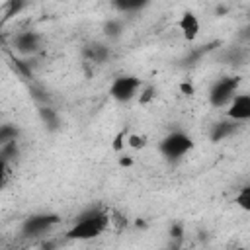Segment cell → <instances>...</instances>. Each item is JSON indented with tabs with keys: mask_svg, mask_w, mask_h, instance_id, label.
<instances>
[{
	"mask_svg": "<svg viewBox=\"0 0 250 250\" xmlns=\"http://www.w3.org/2000/svg\"><path fill=\"white\" fill-rule=\"evenodd\" d=\"M104 31H105L107 37H119L121 31H123V25H121V21L111 20V21H107V23L104 25Z\"/></svg>",
	"mask_w": 250,
	"mask_h": 250,
	"instance_id": "obj_17",
	"label": "cell"
},
{
	"mask_svg": "<svg viewBox=\"0 0 250 250\" xmlns=\"http://www.w3.org/2000/svg\"><path fill=\"white\" fill-rule=\"evenodd\" d=\"M236 203H238L244 211H250V188H248V186H244V188L238 191V195H236Z\"/></svg>",
	"mask_w": 250,
	"mask_h": 250,
	"instance_id": "obj_18",
	"label": "cell"
},
{
	"mask_svg": "<svg viewBox=\"0 0 250 250\" xmlns=\"http://www.w3.org/2000/svg\"><path fill=\"white\" fill-rule=\"evenodd\" d=\"M133 164V158L131 156H121L119 158V166H131Z\"/></svg>",
	"mask_w": 250,
	"mask_h": 250,
	"instance_id": "obj_25",
	"label": "cell"
},
{
	"mask_svg": "<svg viewBox=\"0 0 250 250\" xmlns=\"http://www.w3.org/2000/svg\"><path fill=\"white\" fill-rule=\"evenodd\" d=\"M178 27L184 35L186 41H195L197 35H199V18L193 14V12H184L182 18L178 20Z\"/></svg>",
	"mask_w": 250,
	"mask_h": 250,
	"instance_id": "obj_8",
	"label": "cell"
},
{
	"mask_svg": "<svg viewBox=\"0 0 250 250\" xmlns=\"http://www.w3.org/2000/svg\"><path fill=\"white\" fill-rule=\"evenodd\" d=\"M180 90H182V94H186V96H191V94H193V86H191L189 82H182V84H180Z\"/></svg>",
	"mask_w": 250,
	"mask_h": 250,
	"instance_id": "obj_24",
	"label": "cell"
},
{
	"mask_svg": "<svg viewBox=\"0 0 250 250\" xmlns=\"http://www.w3.org/2000/svg\"><path fill=\"white\" fill-rule=\"evenodd\" d=\"M227 117L242 123L250 119V96L248 94H234L232 100L229 102Z\"/></svg>",
	"mask_w": 250,
	"mask_h": 250,
	"instance_id": "obj_6",
	"label": "cell"
},
{
	"mask_svg": "<svg viewBox=\"0 0 250 250\" xmlns=\"http://www.w3.org/2000/svg\"><path fill=\"white\" fill-rule=\"evenodd\" d=\"M238 84H240V80H238L236 76H223V78H219V80L213 84L211 92H209V102H211V105H213V107H225V105L232 100V96L236 94Z\"/></svg>",
	"mask_w": 250,
	"mask_h": 250,
	"instance_id": "obj_3",
	"label": "cell"
},
{
	"mask_svg": "<svg viewBox=\"0 0 250 250\" xmlns=\"http://www.w3.org/2000/svg\"><path fill=\"white\" fill-rule=\"evenodd\" d=\"M193 148V141L189 135L182 133V131H174L170 135H166L160 141V152L170 158V160H178L182 158L186 152H189Z\"/></svg>",
	"mask_w": 250,
	"mask_h": 250,
	"instance_id": "obj_2",
	"label": "cell"
},
{
	"mask_svg": "<svg viewBox=\"0 0 250 250\" xmlns=\"http://www.w3.org/2000/svg\"><path fill=\"white\" fill-rule=\"evenodd\" d=\"M154 96H156V94H154V88H152V86H146V88L143 90V94H141V104H148Z\"/></svg>",
	"mask_w": 250,
	"mask_h": 250,
	"instance_id": "obj_22",
	"label": "cell"
},
{
	"mask_svg": "<svg viewBox=\"0 0 250 250\" xmlns=\"http://www.w3.org/2000/svg\"><path fill=\"white\" fill-rule=\"evenodd\" d=\"M84 57L90 61V62H105L107 57H109V49L104 45V43H90L84 47Z\"/></svg>",
	"mask_w": 250,
	"mask_h": 250,
	"instance_id": "obj_11",
	"label": "cell"
},
{
	"mask_svg": "<svg viewBox=\"0 0 250 250\" xmlns=\"http://www.w3.org/2000/svg\"><path fill=\"white\" fill-rule=\"evenodd\" d=\"M20 137V129L12 123H0V145L8 143V141H18Z\"/></svg>",
	"mask_w": 250,
	"mask_h": 250,
	"instance_id": "obj_13",
	"label": "cell"
},
{
	"mask_svg": "<svg viewBox=\"0 0 250 250\" xmlns=\"http://www.w3.org/2000/svg\"><path fill=\"white\" fill-rule=\"evenodd\" d=\"M141 86V78L137 76H117L109 86V94L117 102H129L137 96V90Z\"/></svg>",
	"mask_w": 250,
	"mask_h": 250,
	"instance_id": "obj_5",
	"label": "cell"
},
{
	"mask_svg": "<svg viewBox=\"0 0 250 250\" xmlns=\"http://www.w3.org/2000/svg\"><path fill=\"white\" fill-rule=\"evenodd\" d=\"M125 131H119L117 135H115V139H113V150L115 152H119L121 148H123V145H125Z\"/></svg>",
	"mask_w": 250,
	"mask_h": 250,
	"instance_id": "obj_21",
	"label": "cell"
},
{
	"mask_svg": "<svg viewBox=\"0 0 250 250\" xmlns=\"http://www.w3.org/2000/svg\"><path fill=\"white\" fill-rule=\"evenodd\" d=\"M16 156H18V143L16 141H8V143L0 145V160L10 162Z\"/></svg>",
	"mask_w": 250,
	"mask_h": 250,
	"instance_id": "obj_15",
	"label": "cell"
},
{
	"mask_svg": "<svg viewBox=\"0 0 250 250\" xmlns=\"http://www.w3.org/2000/svg\"><path fill=\"white\" fill-rule=\"evenodd\" d=\"M152 0H111V4L119 10V12H137L145 6H148Z\"/></svg>",
	"mask_w": 250,
	"mask_h": 250,
	"instance_id": "obj_12",
	"label": "cell"
},
{
	"mask_svg": "<svg viewBox=\"0 0 250 250\" xmlns=\"http://www.w3.org/2000/svg\"><path fill=\"white\" fill-rule=\"evenodd\" d=\"M238 127H240L238 121L227 117V119H223V121L213 123V127H211V131H209V137H211L213 143H219V141H223V139L234 135V133L238 131Z\"/></svg>",
	"mask_w": 250,
	"mask_h": 250,
	"instance_id": "obj_9",
	"label": "cell"
},
{
	"mask_svg": "<svg viewBox=\"0 0 250 250\" xmlns=\"http://www.w3.org/2000/svg\"><path fill=\"white\" fill-rule=\"evenodd\" d=\"M59 215L57 213H35V215H29L23 225H21V232L25 236H39V234H45L49 232L55 225H59Z\"/></svg>",
	"mask_w": 250,
	"mask_h": 250,
	"instance_id": "obj_4",
	"label": "cell"
},
{
	"mask_svg": "<svg viewBox=\"0 0 250 250\" xmlns=\"http://www.w3.org/2000/svg\"><path fill=\"white\" fill-rule=\"evenodd\" d=\"M16 51L21 55H35L41 51V37L35 31H21L16 37Z\"/></svg>",
	"mask_w": 250,
	"mask_h": 250,
	"instance_id": "obj_7",
	"label": "cell"
},
{
	"mask_svg": "<svg viewBox=\"0 0 250 250\" xmlns=\"http://www.w3.org/2000/svg\"><path fill=\"white\" fill-rule=\"evenodd\" d=\"M127 145L131 148H143L146 145V137L145 135H129L127 137Z\"/></svg>",
	"mask_w": 250,
	"mask_h": 250,
	"instance_id": "obj_19",
	"label": "cell"
},
{
	"mask_svg": "<svg viewBox=\"0 0 250 250\" xmlns=\"http://www.w3.org/2000/svg\"><path fill=\"white\" fill-rule=\"evenodd\" d=\"M37 113H39L43 125H45L49 131H57V129L61 127V115H59V111H57L55 107H51L49 104H41V105L37 107Z\"/></svg>",
	"mask_w": 250,
	"mask_h": 250,
	"instance_id": "obj_10",
	"label": "cell"
},
{
	"mask_svg": "<svg viewBox=\"0 0 250 250\" xmlns=\"http://www.w3.org/2000/svg\"><path fill=\"white\" fill-rule=\"evenodd\" d=\"M170 234H172L174 238H180V236L184 234V227H182L180 223H176V225H174V227L170 229Z\"/></svg>",
	"mask_w": 250,
	"mask_h": 250,
	"instance_id": "obj_23",
	"label": "cell"
},
{
	"mask_svg": "<svg viewBox=\"0 0 250 250\" xmlns=\"http://www.w3.org/2000/svg\"><path fill=\"white\" fill-rule=\"evenodd\" d=\"M109 227V215L102 209H86L78 215L76 223L66 230V236L72 240H90L100 236Z\"/></svg>",
	"mask_w": 250,
	"mask_h": 250,
	"instance_id": "obj_1",
	"label": "cell"
},
{
	"mask_svg": "<svg viewBox=\"0 0 250 250\" xmlns=\"http://www.w3.org/2000/svg\"><path fill=\"white\" fill-rule=\"evenodd\" d=\"M2 186H4V178L0 176V188H2Z\"/></svg>",
	"mask_w": 250,
	"mask_h": 250,
	"instance_id": "obj_26",
	"label": "cell"
},
{
	"mask_svg": "<svg viewBox=\"0 0 250 250\" xmlns=\"http://www.w3.org/2000/svg\"><path fill=\"white\" fill-rule=\"evenodd\" d=\"M25 2H27V0H10V2H8V12H6V14H8V16L18 14V12L25 6Z\"/></svg>",
	"mask_w": 250,
	"mask_h": 250,
	"instance_id": "obj_20",
	"label": "cell"
},
{
	"mask_svg": "<svg viewBox=\"0 0 250 250\" xmlns=\"http://www.w3.org/2000/svg\"><path fill=\"white\" fill-rule=\"evenodd\" d=\"M29 94H31V98L41 105V104H49V94L39 86V84H31L29 86Z\"/></svg>",
	"mask_w": 250,
	"mask_h": 250,
	"instance_id": "obj_16",
	"label": "cell"
},
{
	"mask_svg": "<svg viewBox=\"0 0 250 250\" xmlns=\"http://www.w3.org/2000/svg\"><path fill=\"white\" fill-rule=\"evenodd\" d=\"M12 66L18 70V74H20V76H23V78H27V80H31V78H33L31 62H27V61H23V59H16V57H12Z\"/></svg>",
	"mask_w": 250,
	"mask_h": 250,
	"instance_id": "obj_14",
	"label": "cell"
}]
</instances>
